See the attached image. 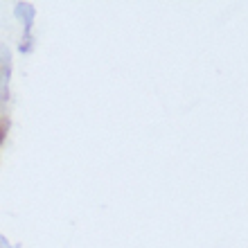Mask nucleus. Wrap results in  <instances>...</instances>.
Masks as SVG:
<instances>
[{"mask_svg": "<svg viewBox=\"0 0 248 248\" xmlns=\"http://www.w3.org/2000/svg\"><path fill=\"white\" fill-rule=\"evenodd\" d=\"M0 75H2V63H0Z\"/></svg>", "mask_w": 248, "mask_h": 248, "instance_id": "f257e3e1", "label": "nucleus"}]
</instances>
